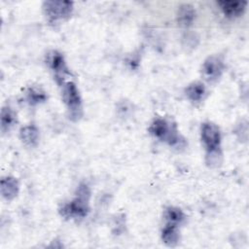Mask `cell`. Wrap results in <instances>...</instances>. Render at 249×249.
<instances>
[{"label": "cell", "mask_w": 249, "mask_h": 249, "mask_svg": "<svg viewBox=\"0 0 249 249\" xmlns=\"http://www.w3.org/2000/svg\"><path fill=\"white\" fill-rule=\"evenodd\" d=\"M62 99L69 111L72 120H79L82 116V99L76 85L73 82H66L62 86Z\"/></svg>", "instance_id": "cell-5"}, {"label": "cell", "mask_w": 249, "mask_h": 249, "mask_svg": "<svg viewBox=\"0 0 249 249\" xmlns=\"http://www.w3.org/2000/svg\"><path fill=\"white\" fill-rule=\"evenodd\" d=\"M90 197V191L89 187L85 184L79 186L77 190L76 197L65 203L60 209L59 213L66 219H76V218H84L88 215L89 211V201Z\"/></svg>", "instance_id": "cell-1"}, {"label": "cell", "mask_w": 249, "mask_h": 249, "mask_svg": "<svg viewBox=\"0 0 249 249\" xmlns=\"http://www.w3.org/2000/svg\"><path fill=\"white\" fill-rule=\"evenodd\" d=\"M201 140L207 152V157L221 155V133L219 127L212 123H204L201 126Z\"/></svg>", "instance_id": "cell-4"}, {"label": "cell", "mask_w": 249, "mask_h": 249, "mask_svg": "<svg viewBox=\"0 0 249 249\" xmlns=\"http://www.w3.org/2000/svg\"><path fill=\"white\" fill-rule=\"evenodd\" d=\"M150 133L160 141L166 142L170 146H178L184 140L181 138L175 124L168 122L165 119H156L149 127Z\"/></svg>", "instance_id": "cell-2"}, {"label": "cell", "mask_w": 249, "mask_h": 249, "mask_svg": "<svg viewBox=\"0 0 249 249\" xmlns=\"http://www.w3.org/2000/svg\"><path fill=\"white\" fill-rule=\"evenodd\" d=\"M0 189L2 196L7 200H11L16 197L18 193V182L14 177H4L1 180Z\"/></svg>", "instance_id": "cell-9"}, {"label": "cell", "mask_w": 249, "mask_h": 249, "mask_svg": "<svg viewBox=\"0 0 249 249\" xmlns=\"http://www.w3.org/2000/svg\"><path fill=\"white\" fill-rule=\"evenodd\" d=\"M186 95L187 97L192 100V101H199L202 99L204 93H205V89L202 84L200 83H192L190 84L187 89H186Z\"/></svg>", "instance_id": "cell-15"}, {"label": "cell", "mask_w": 249, "mask_h": 249, "mask_svg": "<svg viewBox=\"0 0 249 249\" xmlns=\"http://www.w3.org/2000/svg\"><path fill=\"white\" fill-rule=\"evenodd\" d=\"M196 18V11L193 6L189 4L181 5L177 13V20L180 25L189 26L193 23Z\"/></svg>", "instance_id": "cell-10"}, {"label": "cell", "mask_w": 249, "mask_h": 249, "mask_svg": "<svg viewBox=\"0 0 249 249\" xmlns=\"http://www.w3.org/2000/svg\"><path fill=\"white\" fill-rule=\"evenodd\" d=\"M1 130L3 132L8 131L16 123V114L10 107H3L0 115Z\"/></svg>", "instance_id": "cell-14"}, {"label": "cell", "mask_w": 249, "mask_h": 249, "mask_svg": "<svg viewBox=\"0 0 249 249\" xmlns=\"http://www.w3.org/2000/svg\"><path fill=\"white\" fill-rule=\"evenodd\" d=\"M202 71L204 77L208 81H216L221 77L224 71V63L218 56H209L203 63Z\"/></svg>", "instance_id": "cell-7"}, {"label": "cell", "mask_w": 249, "mask_h": 249, "mask_svg": "<svg viewBox=\"0 0 249 249\" xmlns=\"http://www.w3.org/2000/svg\"><path fill=\"white\" fill-rule=\"evenodd\" d=\"M164 219L166 222L165 224H171V225L178 226L184 221L185 214L183 213V211L180 208L174 207V206H169L164 211Z\"/></svg>", "instance_id": "cell-13"}, {"label": "cell", "mask_w": 249, "mask_h": 249, "mask_svg": "<svg viewBox=\"0 0 249 249\" xmlns=\"http://www.w3.org/2000/svg\"><path fill=\"white\" fill-rule=\"evenodd\" d=\"M19 137L24 144L33 147L36 146L39 140V131L34 125L23 126L19 131Z\"/></svg>", "instance_id": "cell-12"}, {"label": "cell", "mask_w": 249, "mask_h": 249, "mask_svg": "<svg viewBox=\"0 0 249 249\" xmlns=\"http://www.w3.org/2000/svg\"><path fill=\"white\" fill-rule=\"evenodd\" d=\"M42 8L48 21L57 23L70 18L73 3L70 1H45Z\"/></svg>", "instance_id": "cell-3"}, {"label": "cell", "mask_w": 249, "mask_h": 249, "mask_svg": "<svg viewBox=\"0 0 249 249\" xmlns=\"http://www.w3.org/2000/svg\"><path fill=\"white\" fill-rule=\"evenodd\" d=\"M217 5L220 7L225 16L235 18L242 15L246 9V1H219Z\"/></svg>", "instance_id": "cell-8"}, {"label": "cell", "mask_w": 249, "mask_h": 249, "mask_svg": "<svg viewBox=\"0 0 249 249\" xmlns=\"http://www.w3.org/2000/svg\"><path fill=\"white\" fill-rule=\"evenodd\" d=\"M26 98H27V101L29 102V104L31 105H36L38 103H41V102H44L46 99H47V96L46 94L41 91L40 89H34V88H30L28 90H27V94H26Z\"/></svg>", "instance_id": "cell-16"}, {"label": "cell", "mask_w": 249, "mask_h": 249, "mask_svg": "<svg viewBox=\"0 0 249 249\" xmlns=\"http://www.w3.org/2000/svg\"><path fill=\"white\" fill-rule=\"evenodd\" d=\"M161 239L167 246L173 247V246L177 245V243L179 241L178 226L171 225V224H165V226L161 231Z\"/></svg>", "instance_id": "cell-11"}, {"label": "cell", "mask_w": 249, "mask_h": 249, "mask_svg": "<svg viewBox=\"0 0 249 249\" xmlns=\"http://www.w3.org/2000/svg\"><path fill=\"white\" fill-rule=\"evenodd\" d=\"M46 63L54 72L55 79L57 80L58 84L63 82L66 75H70L63 55L56 51H52L47 54Z\"/></svg>", "instance_id": "cell-6"}]
</instances>
